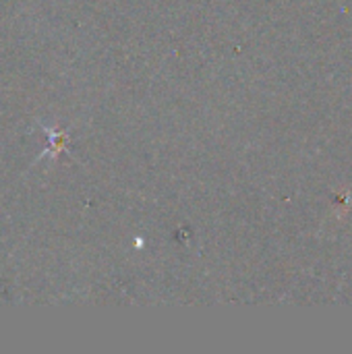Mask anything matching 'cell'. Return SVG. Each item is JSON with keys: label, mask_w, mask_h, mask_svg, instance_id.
<instances>
[{"label": "cell", "mask_w": 352, "mask_h": 354, "mask_svg": "<svg viewBox=\"0 0 352 354\" xmlns=\"http://www.w3.org/2000/svg\"><path fill=\"white\" fill-rule=\"evenodd\" d=\"M46 137H48V147L41 151L39 158H58V153L66 151L68 149V131L64 129H50V127H41Z\"/></svg>", "instance_id": "6da1fadb"}]
</instances>
